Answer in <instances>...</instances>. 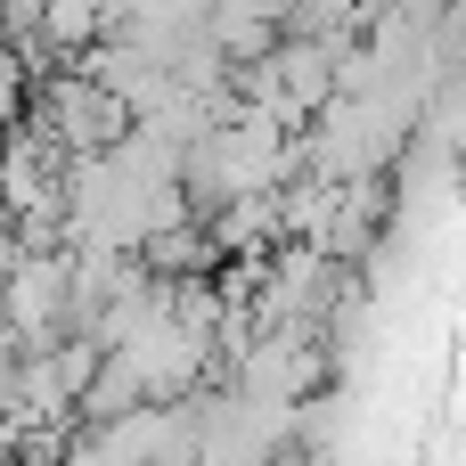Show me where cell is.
I'll return each mask as SVG.
<instances>
[{"label":"cell","instance_id":"6da1fadb","mask_svg":"<svg viewBox=\"0 0 466 466\" xmlns=\"http://www.w3.org/2000/svg\"><path fill=\"white\" fill-rule=\"evenodd\" d=\"M16 106H25V57L16 41H0V131H16Z\"/></svg>","mask_w":466,"mask_h":466}]
</instances>
